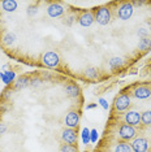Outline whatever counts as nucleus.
Segmentation results:
<instances>
[{
  "label": "nucleus",
  "instance_id": "21",
  "mask_svg": "<svg viewBox=\"0 0 151 152\" xmlns=\"http://www.w3.org/2000/svg\"><path fill=\"white\" fill-rule=\"evenodd\" d=\"M30 85V79L27 78V77H21V78H18L17 79V82H16V88L17 90H21L23 87H26V86H29Z\"/></svg>",
  "mask_w": 151,
  "mask_h": 152
},
{
  "label": "nucleus",
  "instance_id": "19",
  "mask_svg": "<svg viewBox=\"0 0 151 152\" xmlns=\"http://www.w3.org/2000/svg\"><path fill=\"white\" fill-rule=\"evenodd\" d=\"M16 39H17V37L15 33H7V34H4V37H3V42H4L5 46H12V44L16 42Z\"/></svg>",
  "mask_w": 151,
  "mask_h": 152
},
{
  "label": "nucleus",
  "instance_id": "13",
  "mask_svg": "<svg viewBox=\"0 0 151 152\" xmlns=\"http://www.w3.org/2000/svg\"><path fill=\"white\" fill-rule=\"evenodd\" d=\"M65 94L69 96V98H72V99H76V98L80 96L81 90L76 83H68L67 86H65Z\"/></svg>",
  "mask_w": 151,
  "mask_h": 152
},
{
  "label": "nucleus",
  "instance_id": "3",
  "mask_svg": "<svg viewBox=\"0 0 151 152\" xmlns=\"http://www.w3.org/2000/svg\"><path fill=\"white\" fill-rule=\"evenodd\" d=\"M133 12H134V7L132 5V3L129 1H124L120 3L119 9H117V17L122 21H128L130 20V17L133 16Z\"/></svg>",
  "mask_w": 151,
  "mask_h": 152
},
{
  "label": "nucleus",
  "instance_id": "10",
  "mask_svg": "<svg viewBox=\"0 0 151 152\" xmlns=\"http://www.w3.org/2000/svg\"><path fill=\"white\" fill-rule=\"evenodd\" d=\"M64 12H65V9L59 3H51V4L47 7V15H48L51 18H59V17L64 15Z\"/></svg>",
  "mask_w": 151,
  "mask_h": 152
},
{
  "label": "nucleus",
  "instance_id": "30",
  "mask_svg": "<svg viewBox=\"0 0 151 152\" xmlns=\"http://www.w3.org/2000/svg\"><path fill=\"white\" fill-rule=\"evenodd\" d=\"M97 105H98V103H94V104H89L86 108L87 109H92V108H97Z\"/></svg>",
  "mask_w": 151,
  "mask_h": 152
},
{
  "label": "nucleus",
  "instance_id": "26",
  "mask_svg": "<svg viewBox=\"0 0 151 152\" xmlns=\"http://www.w3.org/2000/svg\"><path fill=\"white\" fill-rule=\"evenodd\" d=\"M97 139H98V131H97V129H92V130H90V142H97Z\"/></svg>",
  "mask_w": 151,
  "mask_h": 152
},
{
  "label": "nucleus",
  "instance_id": "1",
  "mask_svg": "<svg viewBox=\"0 0 151 152\" xmlns=\"http://www.w3.org/2000/svg\"><path fill=\"white\" fill-rule=\"evenodd\" d=\"M94 18L100 26H106L111 22V11L107 5H103V7H98L95 8V13H94Z\"/></svg>",
  "mask_w": 151,
  "mask_h": 152
},
{
  "label": "nucleus",
  "instance_id": "29",
  "mask_svg": "<svg viewBox=\"0 0 151 152\" xmlns=\"http://www.w3.org/2000/svg\"><path fill=\"white\" fill-rule=\"evenodd\" d=\"M143 4H145L143 1H133V3H132L133 7H139V5H143Z\"/></svg>",
  "mask_w": 151,
  "mask_h": 152
},
{
  "label": "nucleus",
  "instance_id": "12",
  "mask_svg": "<svg viewBox=\"0 0 151 152\" xmlns=\"http://www.w3.org/2000/svg\"><path fill=\"white\" fill-rule=\"evenodd\" d=\"M95 18H94V15L91 12H82L80 17H78V23L82 26V27H89L94 23Z\"/></svg>",
  "mask_w": 151,
  "mask_h": 152
},
{
  "label": "nucleus",
  "instance_id": "22",
  "mask_svg": "<svg viewBox=\"0 0 151 152\" xmlns=\"http://www.w3.org/2000/svg\"><path fill=\"white\" fill-rule=\"evenodd\" d=\"M85 74H86L87 78H91V79H95L98 77V69L94 68V66H89L86 68V70H85Z\"/></svg>",
  "mask_w": 151,
  "mask_h": 152
},
{
  "label": "nucleus",
  "instance_id": "6",
  "mask_svg": "<svg viewBox=\"0 0 151 152\" xmlns=\"http://www.w3.org/2000/svg\"><path fill=\"white\" fill-rule=\"evenodd\" d=\"M149 139L145 137H136L132 140L130 146H132L133 152H147L149 151Z\"/></svg>",
  "mask_w": 151,
  "mask_h": 152
},
{
  "label": "nucleus",
  "instance_id": "16",
  "mask_svg": "<svg viewBox=\"0 0 151 152\" xmlns=\"http://www.w3.org/2000/svg\"><path fill=\"white\" fill-rule=\"evenodd\" d=\"M108 65H109V68H111V70H117V69H120L124 65V60H122L121 57L115 56L108 61Z\"/></svg>",
  "mask_w": 151,
  "mask_h": 152
},
{
  "label": "nucleus",
  "instance_id": "9",
  "mask_svg": "<svg viewBox=\"0 0 151 152\" xmlns=\"http://www.w3.org/2000/svg\"><path fill=\"white\" fill-rule=\"evenodd\" d=\"M124 122L133 127L138 126L141 124V113L137 110H128L124 115Z\"/></svg>",
  "mask_w": 151,
  "mask_h": 152
},
{
  "label": "nucleus",
  "instance_id": "7",
  "mask_svg": "<svg viewBox=\"0 0 151 152\" xmlns=\"http://www.w3.org/2000/svg\"><path fill=\"white\" fill-rule=\"evenodd\" d=\"M42 63L48 68H56L60 63V57L55 51H47L42 56Z\"/></svg>",
  "mask_w": 151,
  "mask_h": 152
},
{
  "label": "nucleus",
  "instance_id": "18",
  "mask_svg": "<svg viewBox=\"0 0 151 152\" xmlns=\"http://www.w3.org/2000/svg\"><path fill=\"white\" fill-rule=\"evenodd\" d=\"M141 124L143 126L151 125V110H145L143 113H141Z\"/></svg>",
  "mask_w": 151,
  "mask_h": 152
},
{
  "label": "nucleus",
  "instance_id": "2",
  "mask_svg": "<svg viewBox=\"0 0 151 152\" xmlns=\"http://www.w3.org/2000/svg\"><path fill=\"white\" fill-rule=\"evenodd\" d=\"M119 138L121 139V142H129L133 140L137 137V129L133 126L128 125V124H121L119 126Z\"/></svg>",
  "mask_w": 151,
  "mask_h": 152
},
{
  "label": "nucleus",
  "instance_id": "15",
  "mask_svg": "<svg viewBox=\"0 0 151 152\" xmlns=\"http://www.w3.org/2000/svg\"><path fill=\"white\" fill-rule=\"evenodd\" d=\"M17 7H18V3L15 1V0H4L1 3V8L5 12H15Z\"/></svg>",
  "mask_w": 151,
  "mask_h": 152
},
{
  "label": "nucleus",
  "instance_id": "27",
  "mask_svg": "<svg viewBox=\"0 0 151 152\" xmlns=\"http://www.w3.org/2000/svg\"><path fill=\"white\" fill-rule=\"evenodd\" d=\"M99 104L102 105L103 109H108V102H107V100H106L104 98H100V99H99Z\"/></svg>",
  "mask_w": 151,
  "mask_h": 152
},
{
  "label": "nucleus",
  "instance_id": "5",
  "mask_svg": "<svg viewBox=\"0 0 151 152\" xmlns=\"http://www.w3.org/2000/svg\"><path fill=\"white\" fill-rule=\"evenodd\" d=\"M64 124L68 129H77L78 124H80V112L77 109L68 110L65 120H64Z\"/></svg>",
  "mask_w": 151,
  "mask_h": 152
},
{
  "label": "nucleus",
  "instance_id": "11",
  "mask_svg": "<svg viewBox=\"0 0 151 152\" xmlns=\"http://www.w3.org/2000/svg\"><path fill=\"white\" fill-rule=\"evenodd\" d=\"M133 95L139 100H146L151 98V87H149V86H138V87L134 88Z\"/></svg>",
  "mask_w": 151,
  "mask_h": 152
},
{
  "label": "nucleus",
  "instance_id": "4",
  "mask_svg": "<svg viewBox=\"0 0 151 152\" xmlns=\"http://www.w3.org/2000/svg\"><path fill=\"white\" fill-rule=\"evenodd\" d=\"M115 109L117 112H128V109L132 105V100L128 94H121L115 99Z\"/></svg>",
  "mask_w": 151,
  "mask_h": 152
},
{
  "label": "nucleus",
  "instance_id": "8",
  "mask_svg": "<svg viewBox=\"0 0 151 152\" xmlns=\"http://www.w3.org/2000/svg\"><path fill=\"white\" fill-rule=\"evenodd\" d=\"M61 139L65 144H72L76 146L77 144V131L74 129H64L61 131Z\"/></svg>",
  "mask_w": 151,
  "mask_h": 152
},
{
  "label": "nucleus",
  "instance_id": "17",
  "mask_svg": "<svg viewBox=\"0 0 151 152\" xmlns=\"http://www.w3.org/2000/svg\"><path fill=\"white\" fill-rule=\"evenodd\" d=\"M138 50L139 51H143V52H146V51H150L151 50V39H150V38H142V39L139 40Z\"/></svg>",
  "mask_w": 151,
  "mask_h": 152
},
{
  "label": "nucleus",
  "instance_id": "20",
  "mask_svg": "<svg viewBox=\"0 0 151 152\" xmlns=\"http://www.w3.org/2000/svg\"><path fill=\"white\" fill-rule=\"evenodd\" d=\"M0 77H1L4 83H11L13 79H15V73H13V72H9V70L8 72H1Z\"/></svg>",
  "mask_w": 151,
  "mask_h": 152
},
{
  "label": "nucleus",
  "instance_id": "24",
  "mask_svg": "<svg viewBox=\"0 0 151 152\" xmlns=\"http://www.w3.org/2000/svg\"><path fill=\"white\" fill-rule=\"evenodd\" d=\"M82 142H84V144L90 143V130H89L87 127H85V129L82 130Z\"/></svg>",
  "mask_w": 151,
  "mask_h": 152
},
{
  "label": "nucleus",
  "instance_id": "14",
  "mask_svg": "<svg viewBox=\"0 0 151 152\" xmlns=\"http://www.w3.org/2000/svg\"><path fill=\"white\" fill-rule=\"evenodd\" d=\"M112 152H133V150L130 143H128V142H117L113 147Z\"/></svg>",
  "mask_w": 151,
  "mask_h": 152
},
{
  "label": "nucleus",
  "instance_id": "28",
  "mask_svg": "<svg viewBox=\"0 0 151 152\" xmlns=\"http://www.w3.org/2000/svg\"><path fill=\"white\" fill-rule=\"evenodd\" d=\"M7 129H8V126H7V124H4V122H0V137H1L3 134H5Z\"/></svg>",
  "mask_w": 151,
  "mask_h": 152
},
{
  "label": "nucleus",
  "instance_id": "25",
  "mask_svg": "<svg viewBox=\"0 0 151 152\" xmlns=\"http://www.w3.org/2000/svg\"><path fill=\"white\" fill-rule=\"evenodd\" d=\"M137 35H138L141 39H142V38H149V35H150V30H149V29H146V27H139L138 31H137Z\"/></svg>",
  "mask_w": 151,
  "mask_h": 152
},
{
  "label": "nucleus",
  "instance_id": "23",
  "mask_svg": "<svg viewBox=\"0 0 151 152\" xmlns=\"http://www.w3.org/2000/svg\"><path fill=\"white\" fill-rule=\"evenodd\" d=\"M60 152H78V150H77V146H72V144L63 143L60 146Z\"/></svg>",
  "mask_w": 151,
  "mask_h": 152
}]
</instances>
